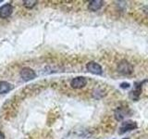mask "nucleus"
<instances>
[{
  "label": "nucleus",
  "instance_id": "15",
  "mask_svg": "<svg viewBox=\"0 0 148 139\" xmlns=\"http://www.w3.org/2000/svg\"><path fill=\"white\" fill-rule=\"evenodd\" d=\"M0 2H1V0H0Z\"/></svg>",
  "mask_w": 148,
  "mask_h": 139
},
{
  "label": "nucleus",
  "instance_id": "3",
  "mask_svg": "<svg viewBox=\"0 0 148 139\" xmlns=\"http://www.w3.org/2000/svg\"><path fill=\"white\" fill-rule=\"evenodd\" d=\"M35 76H36V74L34 71L30 68H23L21 72V77L22 80L25 82L32 80V79L35 78Z\"/></svg>",
  "mask_w": 148,
  "mask_h": 139
},
{
  "label": "nucleus",
  "instance_id": "9",
  "mask_svg": "<svg viewBox=\"0 0 148 139\" xmlns=\"http://www.w3.org/2000/svg\"><path fill=\"white\" fill-rule=\"evenodd\" d=\"M128 110L124 109L123 108H118L115 110V118L118 120H122L127 116Z\"/></svg>",
  "mask_w": 148,
  "mask_h": 139
},
{
  "label": "nucleus",
  "instance_id": "7",
  "mask_svg": "<svg viewBox=\"0 0 148 139\" xmlns=\"http://www.w3.org/2000/svg\"><path fill=\"white\" fill-rule=\"evenodd\" d=\"M142 85H143V83H135V88H134V90H132L131 92V94H130V96H131L132 99L137 100L139 98V96H140L141 92H142Z\"/></svg>",
  "mask_w": 148,
  "mask_h": 139
},
{
  "label": "nucleus",
  "instance_id": "5",
  "mask_svg": "<svg viewBox=\"0 0 148 139\" xmlns=\"http://www.w3.org/2000/svg\"><path fill=\"white\" fill-rule=\"evenodd\" d=\"M137 128V123L133 120H126V122H123L121 126L119 128V133H124L129 131H132V130Z\"/></svg>",
  "mask_w": 148,
  "mask_h": 139
},
{
  "label": "nucleus",
  "instance_id": "12",
  "mask_svg": "<svg viewBox=\"0 0 148 139\" xmlns=\"http://www.w3.org/2000/svg\"><path fill=\"white\" fill-rule=\"evenodd\" d=\"M120 87L124 88V89H126V88L130 87V83H122L121 85H120Z\"/></svg>",
  "mask_w": 148,
  "mask_h": 139
},
{
  "label": "nucleus",
  "instance_id": "4",
  "mask_svg": "<svg viewBox=\"0 0 148 139\" xmlns=\"http://www.w3.org/2000/svg\"><path fill=\"white\" fill-rule=\"evenodd\" d=\"M87 83V80L86 78L82 77V76H79L76 78H73L71 82V85L74 89H80V88H82L86 85Z\"/></svg>",
  "mask_w": 148,
  "mask_h": 139
},
{
  "label": "nucleus",
  "instance_id": "13",
  "mask_svg": "<svg viewBox=\"0 0 148 139\" xmlns=\"http://www.w3.org/2000/svg\"><path fill=\"white\" fill-rule=\"evenodd\" d=\"M0 139H5V137H4V134L0 132Z\"/></svg>",
  "mask_w": 148,
  "mask_h": 139
},
{
  "label": "nucleus",
  "instance_id": "6",
  "mask_svg": "<svg viewBox=\"0 0 148 139\" xmlns=\"http://www.w3.org/2000/svg\"><path fill=\"white\" fill-rule=\"evenodd\" d=\"M12 10H13V8L11 7V5H9V4L4 5V6L0 8V18H2V19L8 18V16L11 15Z\"/></svg>",
  "mask_w": 148,
  "mask_h": 139
},
{
  "label": "nucleus",
  "instance_id": "10",
  "mask_svg": "<svg viewBox=\"0 0 148 139\" xmlns=\"http://www.w3.org/2000/svg\"><path fill=\"white\" fill-rule=\"evenodd\" d=\"M11 90V85L10 83L8 82H0V94H6V93L9 92Z\"/></svg>",
  "mask_w": 148,
  "mask_h": 139
},
{
  "label": "nucleus",
  "instance_id": "14",
  "mask_svg": "<svg viewBox=\"0 0 148 139\" xmlns=\"http://www.w3.org/2000/svg\"><path fill=\"white\" fill-rule=\"evenodd\" d=\"M123 139H129V138H123Z\"/></svg>",
  "mask_w": 148,
  "mask_h": 139
},
{
  "label": "nucleus",
  "instance_id": "11",
  "mask_svg": "<svg viewBox=\"0 0 148 139\" xmlns=\"http://www.w3.org/2000/svg\"><path fill=\"white\" fill-rule=\"evenodd\" d=\"M36 3H37V1H23V5H24V6L28 8H31L32 7H34L36 5Z\"/></svg>",
  "mask_w": 148,
  "mask_h": 139
},
{
  "label": "nucleus",
  "instance_id": "8",
  "mask_svg": "<svg viewBox=\"0 0 148 139\" xmlns=\"http://www.w3.org/2000/svg\"><path fill=\"white\" fill-rule=\"evenodd\" d=\"M103 6V1L101 0H92L89 3V6H88V8L90 9L91 11H96L100 9Z\"/></svg>",
  "mask_w": 148,
  "mask_h": 139
},
{
  "label": "nucleus",
  "instance_id": "1",
  "mask_svg": "<svg viewBox=\"0 0 148 139\" xmlns=\"http://www.w3.org/2000/svg\"><path fill=\"white\" fill-rule=\"evenodd\" d=\"M118 72L123 75H130L133 72V66L128 60H121L118 64Z\"/></svg>",
  "mask_w": 148,
  "mask_h": 139
},
{
  "label": "nucleus",
  "instance_id": "2",
  "mask_svg": "<svg viewBox=\"0 0 148 139\" xmlns=\"http://www.w3.org/2000/svg\"><path fill=\"white\" fill-rule=\"evenodd\" d=\"M86 69H87V71H89L92 74H95V75H101V74L103 73V69H102L101 65H99L98 63H96L95 61L88 62L86 65Z\"/></svg>",
  "mask_w": 148,
  "mask_h": 139
}]
</instances>
